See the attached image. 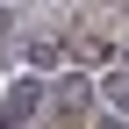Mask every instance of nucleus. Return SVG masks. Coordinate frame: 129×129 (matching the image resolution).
Wrapping results in <instances>:
<instances>
[{"label":"nucleus","instance_id":"1","mask_svg":"<svg viewBox=\"0 0 129 129\" xmlns=\"http://www.w3.org/2000/svg\"><path fill=\"white\" fill-rule=\"evenodd\" d=\"M36 101H43V86L36 79H14V93H7V115L22 122V115H36Z\"/></svg>","mask_w":129,"mask_h":129},{"label":"nucleus","instance_id":"2","mask_svg":"<svg viewBox=\"0 0 129 129\" xmlns=\"http://www.w3.org/2000/svg\"><path fill=\"white\" fill-rule=\"evenodd\" d=\"M57 108H86V79H64L57 86Z\"/></svg>","mask_w":129,"mask_h":129},{"label":"nucleus","instance_id":"3","mask_svg":"<svg viewBox=\"0 0 129 129\" xmlns=\"http://www.w3.org/2000/svg\"><path fill=\"white\" fill-rule=\"evenodd\" d=\"M108 101H115V108H129V72H115V79H108Z\"/></svg>","mask_w":129,"mask_h":129}]
</instances>
